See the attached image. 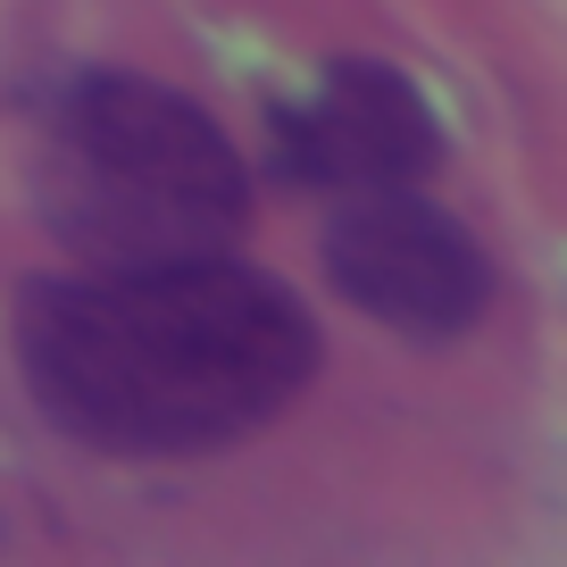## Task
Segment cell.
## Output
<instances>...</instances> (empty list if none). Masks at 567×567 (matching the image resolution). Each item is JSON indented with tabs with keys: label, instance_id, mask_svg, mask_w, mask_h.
I'll list each match as a JSON object with an SVG mask.
<instances>
[{
	"label": "cell",
	"instance_id": "3",
	"mask_svg": "<svg viewBox=\"0 0 567 567\" xmlns=\"http://www.w3.org/2000/svg\"><path fill=\"white\" fill-rule=\"evenodd\" d=\"M318 259L342 301L401 342H460L493 309V250L467 234V217L425 200V184L326 200Z\"/></svg>",
	"mask_w": 567,
	"mask_h": 567
},
{
	"label": "cell",
	"instance_id": "2",
	"mask_svg": "<svg viewBox=\"0 0 567 567\" xmlns=\"http://www.w3.org/2000/svg\"><path fill=\"white\" fill-rule=\"evenodd\" d=\"M34 217L84 267L200 259L250 226V159L176 84L84 68L34 117Z\"/></svg>",
	"mask_w": 567,
	"mask_h": 567
},
{
	"label": "cell",
	"instance_id": "4",
	"mask_svg": "<svg viewBox=\"0 0 567 567\" xmlns=\"http://www.w3.org/2000/svg\"><path fill=\"white\" fill-rule=\"evenodd\" d=\"M443 167V117L392 59H326L292 101L267 109V176L309 200L425 184Z\"/></svg>",
	"mask_w": 567,
	"mask_h": 567
},
{
	"label": "cell",
	"instance_id": "1",
	"mask_svg": "<svg viewBox=\"0 0 567 567\" xmlns=\"http://www.w3.org/2000/svg\"><path fill=\"white\" fill-rule=\"evenodd\" d=\"M326 342L301 292L234 250L51 276L18 301V375L101 460H209L309 392Z\"/></svg>",
	"mask_w": 567,
	"mask_h": 567
}]
</instances>
